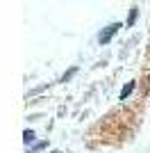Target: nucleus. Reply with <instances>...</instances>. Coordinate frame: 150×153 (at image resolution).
<instances>
[{
    "mask_svg": "<svg viewBox=\"0 0 150 153\" xmlns=\"http://www.w3.org/2000/svg\"><path fill=\"white\" fill-rule=\"evenodd\" d=\"M118 27H121L118 23H114V25H109V27H107L105 32H102V34H100V44H107V41H109V39L114 37V32L118 30Z\"/></svg>",
    "mask_w": 150,
    "mask_h": 153,
    "instance_id": "f257e3e1",
    "label": "nucleus"
},
{
    "mask_svg": "<svg viewBox=\"0 0 150 153\" xmlns=\"http://www.w3.org/2000/svg\"><path fill=\"white\" fill-rule=\"evenodd\" d=\"M134 89V82H127L125 85V89L121 91V101H125V98H127V96H130V91Z\"/></svg>",
    "mask_w": 150,
    "mask_h": 153,
    "instance_id": "f03ea898",
    "label": "nucleus"
}]
</instances>
